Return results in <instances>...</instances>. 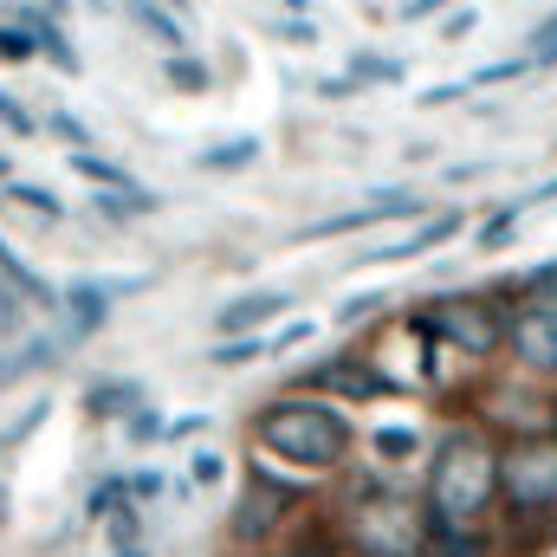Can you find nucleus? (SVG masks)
Masks as SVG:
<instances>
[{"mask_svg": "<svg viewBox=\"0 0 557 557\" xmlns=\"http://www.w3.org/2000/svg\"><path fill=\"white\" fill-rule=\"evenodd\" d=\"M493 493H499V454L486 447V434L454 428L428 467V532H473Z\"/></svg>", "mask_w": 557, "mask_h": 557, "instance_id": "nucleus-1", "label": "nucleus"}, {"mask_svg": "<svg viewBox=\"0 0 557 557\" xmlns=\"http://www.w3.org/2000/svg\"><path fill=\"white\" fill-rule=\"evenodd\" d=\"M253 441L273 460H292L305 473H331L350 454V421L324 396H285V403H267V416L253 421Z\"/></svg>", "mask_w": 557, "mask_h": 557, "instance_id": "nucleus-2", "label": "nucleus"}, {"mask_svg": "<svg viewBox=\"0 0 557 557\" xmlns=\"http://www.w3.org/2000/svg\"><path fill=\"white\" fill-rule=\"evenodd\" d=\"M499 493L519 512H552L557 506V447L552 441H525L499 460Z\"/></svg>", "mask_w": 557, "mask_h": 557, "instance_id": "nucleus-3", "label": "nucleus"}, {"mask_svg": "<svg viewBox=\"0 0 557 557\" xmlns=\"http://www.w3.org/2000/svg\"><path fill=\"white\" fill-rule=\"evenodd\" d=\"M292 506H298V486H292V480L253 473V480L240 486V506H234V539H240V545L273 539L278 525H285V512H292Z\"/></svg>", "mask_w": 557, "mask_h": 557, "instance_id": "nucleus-4", "label": "nucleus"}, {"mask_svg": "<svg viewBox=\"0 0 557 557\" xmlns=\"http://www.w3.org/2000/svg\"><path fill=\"white\" fill-rule=\"evenodd\" d=\"M421 331L460 344L467 357H493V344H499V318H493V305H480V298H447L441 311L421 318Z\"/></svg>", "mask_w": 557, "mask_h": 557, "instance_id": "nucleus-5", "label": "nucleus"}, {"mask_svg": "<svg viewBox=\"0 0 557 557\" xmlns=\"http://www.w3.org/2000/svg\"><path fill=\"white\" fill-rule=\"evenodd\" d=\"M143 285H149V278H78V285H65L59 305H72V337H91V331L111 318V298L143 292Z\"/></svg>", "mask_w": 557, "mask_h": 557, "instance_id": "nucleus-6", "label": "nucleus"}, {"mask_svg": "<svg viewBox=\"0 0 557 557\" xmlns=\"http://www.w3.org/2000/svg\"><path fill=\"white\" fill-rule=\"evenodd\" d=\"M403 214H421L416 195H376L370 208H350V214H324L311 227V240H331V234H363V227H383V221H403Z\"/></svg>", "mask_w": 557, "mask_h": 557, "instance_id": "nucleus-7", "label": "nucleus"}, {"mask_svg": "<svg viewBox=\"0 0 557 557\" xmlns=\"http://www.w3.org/2000/svg\"><path fill=\"white\" fill-rule=\"evenodd\" d=\"M512 350L532 363V370H557V311H525V318H512Z\"/></svg>", "mask_w": 557, "mask_h": 557, "instance_id": "nucleus-8", "label": "nucleus"}, {"mask_svg": "<svg viewBox=\"0 0 557 557\" xmlns=\"http://www.w3.org/2000/svg\"><path fill=\"white\" fill-rule=\"evenodd\" d=\"M447 234H460V214H434L421 234H409V240H396V247H376V253H363V260H416V253H428V247H441Z\"/></svg>", "mask_w": 557, "mask_h": 557, "instance_id": "nucleus-9", "label": "nucleus"}, {"mask_svg": "<svg viewBox=\"0 0 557 557\" xmlns=\"http://www.w3.org/2000/svg\"><path fill=\"white\" fill-rule=\"evenodd\" d=\"M0 278H7V285H13V292H20V298H33V305H46V311H52V305H59V292H52V285H46V278L33 273V267H26V260H20V253H13V247H7V240H0Z\"/></svg>", "mask_w": 557, "mask_h": 557, "instance_id": "nucleus-10", "label": "nucleus"}, {"mask_svg": "<svg viewBox=\"0 0 557 557\" xmlns=\"http://www.w3.org/2000/svg\"><path fill=\"white\" fill-rule=\"evenodd\" d=\"M285 305H292L285 292H253V298H240V305H227V311H221V331H253V324L278 318Z\"/></svg>", "mask_w": 557, "mask_h": 557, "instance_id": "nucleus-11", "label": "nucleus"}, {"mask_svg": "<svg viewBox=\"0 0 557 557\" xmlns=\"http://www.w3.org/2000/svg\"><path fill=\"white\" fill-rule=\"evenodd\" d=\"M260 162V137H234L221 149H201V169L208 175H234V169H253Z\"/></svg>", "mask_w": 557, "mask_h": 557, "instance_id": "nucleus-12", "label": "nucleus"}, {"mask_svg": "<svg viewBox=\"0 0 557 557\" xmlns=\"http://www.w3.org/2000/svg\"><path fill=\"white\" fill-rule=\"evenodd\" d=\"M26 33H33V46H46V59H52L59 72H78V52L65 46V33H59L52 20H39V13H26Z\"/></svg>", "mask_w": 557, "mask_h": 557, "instance_id": "nucleus-13", "label": "nucleus"}, {"mask_svg": "<svg viewBox=\"0 0 557 557\" xmlns=\"http://www.w3.org/2000/svg\"><path fill=\"white\" fill-rule=\"evenodd\" d=\"M131 13H137L143 33H156V39H162L169 52H182V46H188V33H182V26H175V20H169V13H162L156 0H131Z\"/></svg>", "mask_w": 557, "mask_h": 557, "instance_id": "nucleus-14", "label": "nucleus"}, {"mask_svg": "<svg viewBox=\"0 0 557 557\" xmlns=\"http://www.w3.org/2000/svg\"><path fill=\"white\" fill-rule=\"evenodd\" d=\"M72 169H78V175H91V182H111L117 195H137L131 169H117V162H104V156H91V149H72Z\"/></svg>", "mask_w": 557, "mask_h": 557, "instance_id": "nucleus-15", "label": "nucleus"}, {"mask_svg": "<svg viewBox=\"0 0 557 557\" xmlns=\"http://www.w3.org/2000/svg\"><path fill=\"white\" fill-rule=\"evenodd\" d=\"M421 557H486V545H480L473 532H428Z\"/></svg>", "mask_w": 557, "mask_h": 557, "instance_id": "nucleus-16", "label": "nucleus"}, {"mask_svg": "<svg viewBox=\"0 0 557 557\" xmlns=\"http://www.w3.org/2000/svg\"><path fill=\"white\" fill-rule=\"evenodd\" d=\"M7 201H20L26 214H46V221H59V214H65V208H59V195H52V188H33V182H13V188H7Z\"/></svg>", "mask_w": 557, "mask_h": 557, "instance_id": "nucleus-17", "label": "nucleus"}, {"mask_svg": "<svg viewBox=\"0 0 557 557\" xmlns=\"http://www.w3.org/2000/svg\"><path fill=\"white\" fill-rule=\"evenodd\" d=\"M156 208H162V201H156V195H104V201H98V214H104V221H131V214H156Z\"/></svg>", "mask_w": 557, "mask_h": 557, "instance_id": "nucleus-18", "label": "nucleus"}, {"mask_svg": "<svg viewBox=\"0 0 557 557\" xmlns=\"http://www.w3.org/2000/svg\"><path fill=\"white\" fill-rule=\"evenodd\" d=\"M91 409H98V416L137 409V383H98V389H91Z\"/></svg>", "mask_w": 557, "mask_h": 557, "instance_id": "nucleus-19", "label": "nucleus"}, {"mask_svg": "<svg viewBox=\"0 0 557 557\" xmlns=\"http://www.w3.org/2000/svg\"><path fill=\"white\" fill-rule=\"evenodd\" d=\"M20 324H26V298L0 278V344H7V337H20Z\"/></svg>", "mask_w": 557, "mask_h": 557, "instance_id": "nucleus-20", "label": "nucleus"}, {"mask_svg": "<svg viewBox=\"0 0 557 557\" xmlns=\"http://www.w3.org/2000/svg\"><path fill=\"white\" fill-rule=\"evenodd\" d=\"M169 85H175V91H208V65H195V59H169Z\"/></svg>", "mask_w": 557, "mask_h": 557, "instance_id": "nucleus-21", "label": "nucleus"}, {"mask_svg": "<svg viewBox=\"0 0 557 557\" xmlns=\"http://www.w3.org/2000/svg\"><path fill=\"white\" fill-rule=\"evenodd\" d=\"M416 447H421L416 428H383V434H376V454H389V460H403V454H416Z\"/></svg>", "mask_w": 557, "mask_h": 557, "instance_id": "nucleus-22", "label": "nucleus"}, {"mask_svg": "<svg viewBox=\"0 0 557 557\" xmlns=\"http://www.w3.org/2000/svg\"><path fill=\"white\" fill-rule=\"evenodd\" d=\"M267 350H273V344H260V337H253V344H247V337H227V344L214 350V363H253V357H267Z\"/></svg>", "mask_w": 557, "mask_h": 557, "instance_id": "nucleus-23", "label": "nucleus"}, {"mask_svg": "<svg viewBox=\"0 0 557 557\" xmlns=\"http://www.w3.org/2000/svg\"><path fill=\"white\" fill-rule=\"evenodd\" d=\"M532 65H557V13L532 33Z\"/></svg>", "mask_w": 557, "mask_h": 557, "instance_id": "nucleus-24", "label": "nucleus"}, {"mask_svg": "<svg viewBox=\"0 0 557 557\" xmlns=\"http://www.w3.org/2000/svg\"><path fill=\"white\" fill-rule=\"evenodd\" d=\"M0 124H7L13 137H33V131H39V124H33V117H26L20 104H13V91H0Z\"/></svg>", "mask_w": 557, "mask_h": 557, "instance_id": "nucleus-25", "label": "nucleus"}, {"mask_svg": "<svg viewBox=\"0 0 557 557\" xmlns=\"http://www.w3.org/2000/svg\"><path fill=\"white\" fill-rule=\"evenodd\" d=\"M363 78L389 85V78H403V65H396V59H357V85H363Z\"/></svg>", "mask_w": 557, "mask_h": 557, "instance_id": "nucleus-26", "label": "nucleus"}, {"mask_svg": "<svg viewBox=\"0 0 557 557\" xmlns=\"http://www.w3.org/2000/svg\"><path fill=\"white\" fill-rule=\"evenodd\" d=\"M525 285H532V298H539V305H557V260H552V267H539Z\"/></svg>", "mask_w": 557, "mask_h": 557, "instance_id": "nucleus-27", "label": "nucleus"}, {"mask_svg": "<svg viewBox=\"0 0 557 557\" xmlns=\"http://www.w3.org/2000/svg\"><path fill=\"white\" fill-rule=\"evenodd\" d=\"M188 473H195V486H214V480H221V454H195Z\"/></svg>", "mask_w": 557, "mask_h": 557, "instance_id": "nucleus-28", "label": "nucleus"}, {"mask_svg": "<svg viewBox=\"0 0 557 557\" xmlns=\"http://www.w3.org/2000/svg\"><path fill=\"white\" fill-rule=\"evenodd\" d=\"M0 59H33V33H0Z\"/></svg>", "mask_w": 557, "mask_h": 557, "instance_id": "nucleus-29", "label": "nucleus"}, {"mask_svg": "<svg viewBox=\"0 0 557 557\" xmlns=\"http://www.w3.org/2000/svg\"><path fill=\"white\" fill-rule=\"evenodd\" d=\"M156 493H162V473H156V467H149V473H137V480H131V499H156Z\"/></svg>", "mask_w": 557, "mask_h": 557, "instance_id": "nucleus-30", "label": "nucleus"}, {"mask_svg": "<svg viewBox=\"0 0 557 557\" xmlns=\"http://www.w3.org/2000/svg\"><path fill=\"white\" fill-rule=\"evenodd\" d=\"M447 0H403V20H428V13H441Z\"/></svg>", "mask_w": 557, "mask_h": 557, "instance_id": "nucleus-31", "label": "nucleus"}, {"mask_svg": "<svg viewBox=\"0 0 557 557\" xmlns=\"http://www.w3.org/2000/svg\"><path fill=\"white\" fill-rule=\"evenodd\" d=\"M131 434H137V441H149V434H162V416H131Z\"/></svg>", "mask_w": 557, "mask_h": 557, "instance_id": "nucleus-32", "label": "nucleus"}, {"mask_svg": "<svg viewBox=\"0 0 557 557\" xmlns=\"http://www.w3.org/2000/svg\"><path fill=\"white\" fill-rule=\"evenodd\" d=\"M285 557H337L331 545H305V552H285Z\"/></svg>", "mask_w": 557, "mask_h": 557, "instance_id": "nucleus-33", "label": "nucleus"}, {"mask_svg": "<svg viewBox=\"0 0 557 557\" xmlns=\"http://www.w3.org/2000/svg\"><path fill=\"white\" fill-rule=\"evenodd\" d=\"M7 175H13V162H7V149H0V182H7Z\"/></svg>", "mask_w": 557, "mask_h": 557, "instance_id": "nucleus-34", "label": "nucleus"}, {"mask_svg": "<svg viewBox=\"0 0 557 557\" xmlns=\"http://www.w3.org/2000/svg\"><path fill=\"white\" fill-rule=\"evenodd\" d=\"M117 557H143V552H137V545H124V552H117Z\"/></svg>", "mask_w": 557, "mask_h": 557, "instance_id": "nucleus-35", "label": "nucleus"}, {"mask_svg": "<svg viewBox=\"0 0 557 557\" xmlns=\"http://www.w3.org/2000/svg\"><path fill=\"white\" fill-rule=\"evenodd\" d=\"M169 7H175V13H182V7H188V0H169Z\"/></svg>", "mask_w": 557, "mask_h": 557, "instance_id": "nucleus-36", "label": "nucleus"}, {"mask_svg": "<svg viewBox=\"0 0 557 557\" xmlns=\"http://www.w3.org/2000/svg\"><path fill=\"white\" fill-rule=\"evenodd\" d=\"M0 519H7V493H0Z\"/></svg>", "mask_w": 557, "mask_h": 557, "instance_id": "nucleus-37", "label": "nucleus"}, {"mask_svg": "<svg viewBox=\"0 0 557 557\" xmlns=\"http://www.w3.org/2000/svg\"><path fill=\"white\" fill-rule=\"evenodd\" d=\"M285 7H305V0H285Z\"/></svg>", "mask_w": 557, "mask_h": 557, "instance_id": "nucleus-38", "label": "nucleus"}]
</instances>
